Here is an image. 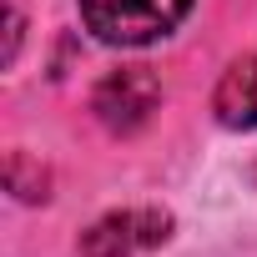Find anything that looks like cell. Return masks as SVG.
I'll return each mask as SVG.
<instances>
[{"label":"cell","instance_id":"obj_1","mask_svg":"<svg viewBox=\"0 0 257 257\" xmlns=\"http://www.w3.org/2000/svg\"><path fill=\"white\" fill-rule=\"evenodd\" d=\"M192 0H81V21L106 46H152L172 36Z\"/></svg>","mask_w":257,"mask_h":257},{"label":"cell","instance_id":"obj_2","mask_svg":"<svg viewBox=\"0 0 257 257\" xmlns=\"http://www.w3.org/2000/svg\"><path fill=\"white\" fill-rule=\"evenodd\" d=\"M167 237H172V217L162 207H132V212L101 217L81 237V252L86 257H142V252L162 247Z\"/></svg>","mask_w":257,"mask_h":257},{"label":"cell","instance_id":"obj_3","mask_svg":"<svg viewBox=\"0 0 257 257\" xmlns=\"http://www.w3.org/2000/svg\"><path fill=\"white\" fill-rule=\"evenodd\" d=\"M157 101H162V86H157V76H152L147 66H121V71H111V76L96 86V96H91L96 116L111 126V132H137V126L157 111Z\"/></svg>","mask_w":257,"mask_h":257},{"label":"cell","instance_id":"obj_4","mask_svg":"<svg viewBox=\"0 0 257 257\" xmlns=\"http://www.w3.org/2000/svg\"><path fill=\"white\" fill-rule=\"evenodd\" d=\"M212 111H217L222 126H232V132H252V126H257V56L237 61V66L217 81Z\"/></svg>","mask_w":257,"mask_h":257}]
</instances>
